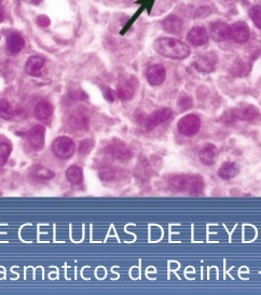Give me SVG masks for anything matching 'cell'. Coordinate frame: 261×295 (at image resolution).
<instances>
[{
	"mask_svg": "<svg viewBox=\"0 0 261 295\" xmlns=\"http://www.w3.org/2000/svg\"><path fill=\"white\" fill-rule=\"evenodd\" d=\"M155 50L162 56L174 60H184L190 55V48L174 38H159L155 42Z\"/></svg>",
	"mask_w": 261,
	"mask_h": 295,
	"instance_id": "6da1fadb",
	"label": "cell"
},
{
	"mask_svg": "<svg viewBox=\"0 0 261 295\" xmlns=\"http://www.w3.org/2000/svg\"><path fill=\"white\" fill-rule=\"evenodd\" d=\"M259 115V111L256 109L255 106L251 105H246L241 106L238 109L231 110L223 115L222 119L226 122H233L235 120H246V121H251L256 119Z\"/></svg>",
	"mask_w": 261,
	"mask_h": 295,
	"instance_id": "7a4b0ae2",
	"label": "cell"
},
{
	"mask_svg": "<svg viewBox=\"0 0 261 295\" xmlns=\"http://www.w3.org/2000/svg\"><path fill=\"white\" fill-rule=\"evenodd\" d=\"M53 153L61 158V159H70L75 154V143L67 136H60L57 138L52 145Z\"/></svg>",
	"mask_w": 261,
	"mask_h": 295,
	"instance_id": "3957f363",
	"label": "cell"
},
{
	"mask_svg": "<svg viewBox=\"0 0 261 295\" xmlns=\"http://www.w3.org/2000/svg\"><path fill=\"white\" fill-rule=\"evenodd\" d=\"M106 154L120 161H127L133 157L132 150L128 148L126 144L119 140H113L109 145L106 147Z\"/></svg>",
	"mask_w": 261,
	"mask_h": 295,
	"instance_id": "277c9868",
	"label": "cell"
},
{
	"mask_svg": "<svg viewBox=\"0 0 261 295\" xmlns=\"http://www.w3.org/2000/svg\"><path fill=\"white\" fill-rule=\"evenodd\" d=\"M201 120L195 115H187L178 121V131L186 136H191L197 134L200 130Z\"/></svg>",
	"mask_w": 261,
	"mask_h": 295,
	"instance_id": "5b68a950",
	"label": "cell"
},
{
	"mask_svg": "<svg viewBox=\"0 0 261 295\" xmlns=\"http://www.w3.org/2000/svg\"><path fill=\"white\" fill-rule=\"evenodd\" d=\"M173 116V112L170 109H161L152 113L145 120V127L147 130H152L159 125L163 124V122L168 121Z\"/></svg>",
	"mask_w": 261,
	"mask_h": 295,
	"instance_id": "8992f818",
	"label": "cell"
},
{
	"mask_svg": "<svg viewBox=\"0 0 261 295\" xmlns=\"http://www.w3.org/2000/svg\"><path fill=\"white\" fill-rule=\"evenodd\" d=\"M217 55L213 52H208L195 61L194 67L198 71L201 73H209V71H213L216 67L217 64Z\"/></svg>",
	"mask_w": 261,
	"mask_h": 295,
	"instance_id": "52a82bcc",
	"label": "cell"
},
{
	"mask_svg": "<svg viewBox=\"0 0 261 295\" xmlns=\"http://www.w3.org/2000/svg\"><path fill=\"white\" fill-rule=\"evenodd\" d=\"M249 28L243 22H238L230 27L229 37L237 44H244L249 38Z\"/></svg>",
	"mask_w": 261,
	"mask_h": 295,
	"instance_id": "ba28073f",
	"label": "cell"
},
{
	"mask_svg": "<svg viewBox=\"0 0 261 295\" xmlns=\"http://www.w3.org/2000/svg\"><path fill=\"white\" fill-rule=\"evenodd\" d=\"M146 77L148 82L156 87V85H160L164 82L166 70L160 64H156V65H152L147 69Z\"/></svg>",
	"mask_w": 261,
	"mask_h": 295,
	"instance_id": "9c48e42d",
	"label": "cell"
},
{
	"mask_svg": "<svg viewBox=\"0 0 261 295\" xmlns=\"http://www.w3.org/2000/svg\"><path fill=\"white\" fill-rule=\"evenodd\" d=\"M45 64H46V61L42 56L40 55L31 56L30 59L27 60L26 65H25L26 73L30 76L38 77L42 74V70L43 68H45Z\"/></svg>",
	"mask_w": 261,
	"mask_h": 295,
	"instance_id": "30bf717a",
	"label": "cell"
},
{
	"mask_svg": "<svg viewBox=\"0 0 261 295\" xmlns=\"http://www.w3.org/2000/svg\"><path fill=\"white\" fill-rule=\"evenodd\" d=\"M25 46V40L22 36L18 33H11L9 34L8 38H7V52L10 55L18 54L22 51V49Z\"/></svg>",
	"mask_w": 261,
	"mask_h": 295,
	"instance_id": "8fae6325",
	"label": "cell"
},
{
	"mask_svg": "<svg viewBox=\"0 0 261 295\" xmlns=\"http://www.w3.org/2000/svg\"><path fill=\"white\" fill-rule=\"evenodd\" d=\"M45 128L42 126H35L33 127L30 131L27 133V139L30 141L31 145L34 148H42L45 145Z\"/></svg>",
	"mask_w": 261,
	"mask_h": 295,
	"instance_id": "7c38bea8",
	"label": "cell"
},
{
	"mask_svg": "<svg viewBox=\"0 0 261 295\" xmlns=\"http://www.w3.org/2000/svg\"><path fill=\"white\" fill-rule=\"evenodd\" d=\"M200 159L206 165H213L218 158V149L213 144H207L200 150Z\"/></svg>",
	"mask_w": 261,
	"mask_h": 295,
	"instance_id": "4fadbf2b",
	"label": "cell"
},
{
	"mask_svg": "<svg viewBox=\"0 0 261 295\" xmlns=\"http://www.w3.org/2000/svg\"><path fill=\"white\" fill-rule=\"evenodd\" d=\"M188 40L195 47H201L208 41V34L203 27H194L188 34Z\"/></svg>",
	"mask_w": 261,
	"mask_h": 295,
	"instance_id": "5bb4252c",
	"label": "cell"
},
{
	"mask_svg": "<svg viewBox=\"0 0 261 295\" xmlns=\"http://www.w3.org/2000/svg\"><path fill=\"white\" fill-rule=\"evenodd\" d=\"M230 27L222 22L213 23L211 26V37L215 41H224L229 38Z\"/></svg>",
	"mask_w": 261,
	"mask_h": 295,
	"instance_id": "9a60e30c",
	"label": "cell"
},
{
	"mask_svg": "<svg viewBox=\"0 0 261 295\" xmlns=\"http://www.w3.org/2000/svg\"><path fill=\"white\" fill-rule=\"evenodd\" d=\"M68 122L72 129H77V130H84V129H88L89 118L82 112H75L70 115Z\"/></svg>",
	"mask_w": 261,
	"mask_h": 295,
	"instance_id": "2e32d148",
	"label": "cell"
},
{
	"mask_svg": "<svg viewBox=\"0 0 261 295\" xmlns=\"http://www.w3.org/2000/svg\"><path fill=\"white\" fill-rule=\"evenodd\" d=\"M238 172H240V168H238L237 163L233 161H228L221 165L220 169L218 170V175L222 179H231L235 177L238 174Z\"/></svg>",
	"mask_w": 261,
	"mask_h": 295,
	"instance_id": "e0dca14e",
	"label": "cell"
},
{
	"mask_svg": "<svg viewBox=\"0 0 261 295\" xmlns=\"http://www.w3.org/2000/svg\"><path fill=\"white\" fill-rule=\"evenodd\" d=\"M190 176L188 175H175L172 176L169 181V185L174 191H184L188 189Z\"/></svg>",
	"mask_w": 261,
	"mask_h": 295,
	"instance_id": "ac0fdd59",
	"label": "cell"
},
{
	"mask_svg": "<svg viewBox=\"0 0 261 295\" xmlns=\"http://www.w3.org/2000/svg\"><path fill=\"white\" fill-rule=\"evenodd\" d=\"M162 26L168 33L179 34L183 30V22L177 17H169L163 21Z\"/></svg>",
	"mask_w": 261,
	"mask_h": 295,
	"instance_id": "d6986e66",
	"label": "cell"
},
{
	"mask_svg": "<svg viewBox=\"0 0 261 295\" xmlns=\"http://www.w3.org/2000/svg\"><path fill=\"white\" fill-rule=\"evenodd\" d=\"M53 107L49 102H39L36 105L34 113L35 116L39 120H46L48 119L51 115H52Z\"/></svg>",
	"mask_w": 261,
	"mask_h": 295,
	"instance_id": "ffe728a7",
	"label": "cell"
},
{
	"mask_svg": "<svg viewBox=\"0 0 261 295\" xmlns=\"http://www.w3.org/2000/svg\"><path fill=\"white\" fill-rule=\"evenodd\" d=\"M134 85L129 81H122L117 89V96L121 101H128L134 95Z\"/></svg>",
	"mask_w": 261,
	"mask_h": 295,
	"instance_id": "44dd1931",
	"label": "cell"
},
{
	"mask_svg": "<svg viewBox=\"0 0 261 295\" xmlns=\"http://www.w3.org/2000/svg\"><path fill=\"white\" fill-rule=\"evenodd\" d=\"M66 177L70 184H74V185L80 184L83 179L82 170L79 167H77V165H71V167H69L66 171Z\"/></svg>",
	"mask_w": 261,
	"mask_h": 295,
	"instance_id": "7402d4cb",
	"label": "cell"
},
{
	"mask_svg": "<svg viewBox=\"0 0 261 295\" xmlns=\"http://www.w3.org/2000/svg\"><path fill=\"white\" fill-rule=\"evenodd\" d=\"M203 187H204V181L201 176H190L189 186H188V190L190 193L193 195H197L203 190Z\"/></svg>",
	"mask_w": 261,
	"mask_h": 295,
	"instance_id": "603a6c76",
	"label": "cell"
},
{
	"mask_svg": "<svg viewBox=\"0 0 261 295\" xmlns=\"http://www.w3.org/2000/svg\"><path fill=\"white\" fill-rule=\"evenodd\" d=\"M14 116V111L8 101L0 100V117L5 120H10Z\"/></svg>",
	"mask_w": 261,
	"mask_h": 295,
	"instance_id": "cb8c5ba5",
	"label": "cell"
},
{
	"mask_svg": "<svg viewBox=\"0 0 261 295\" xmlns=\"http://www.w3.org/2000/svg\"><path fill=\"white\" fill-rule=\"evenodd\" d=\"M34 175L38 179H41V181H49V179H52L55 176L53 171H51L48 168L41 167V165H37L34 169Z\"/></svg>",
	"mask_w": 261,
	"mask_h": 295,
	"instance_id": "d4e9b609",
	"label": "cell"
},
{
	"mask_svg": "<svg viewBox=\"0 0 261 295\" xmlns=\"http://www.w3.org/2000/svg\"><path fill=\"white\" fill-rule=\"evenodd\" d=\"M11 154V146L7 143H0V165H5Z\"/></svg>",
	"mask_w": 261,
	"mask_h": 295,
	"instance_id": "484cf974",
	"label": "cell"
},
{
	"mask_svg": "<svg viewBox=\"0 0 261 295\" xmlns=\"http://www.w3.org/2000/svg\"><path fill=\"white\" fill-rule=\"evenodd\" d=\"M94 141L92 139H86L81 142L80 145H79V154L81 155H88L92 152L94 147Z\"/></svg>",
	"mask_w": 261,
	"mask_h": 295,
	"instance_id": "4316f807",
	"label": "cell"
},
{
	"mask_svg": "<svg viewBox=\"0 0 261 295\" xmlns=\"http://www.w3.org/2000/svg\"><path fill=\"white\" fill-rule=\"evenodd\" d=\"M250 70V66L246 65V63H235L233 68H232V73H233L235 76H245L247 75L248 71Z\"/></svg>",
	"mask_w": 261,
	"mask_h": 295,
	"instance_id": "83f0119b",
	"label": "cell"
},
{
	"mask_svg": "<svg viewBox=\"0 0 261 295\" xmlns=\"http://www.w3.org/2000/svg\"><path fill=\"white\" fill-rule=\"evenodd\" d=\"M249 14H250V18L252 20V22L255 23V25L257 27L261 28V6L252 7Z\"/></svg>",
	"mask_w": 261,
	"mask_h": 295,
	"instance_id": "f1b7e54d",
	"label": "cell"
},
{
	"mask_svg": "<svg viewBox=\"0 0 261 295\" xmlns=\"http://www.w3.org/2000/svg\"><path fill=\"white\" fill-rule=\"evenodd\" d=\"M115 175H117V171L110 168H105L99 171V177L104 179V181H111V179L115 177Z\"/></svg>",
	"mask_w": 261,
	"mask_h": 295,
	"instance_id": "f546056e",
	"label": "cell"
},
{
	"mask_svg": "<svg viewBox=\"0 0 261 295\" xmlns=\"http://www.w3.org/2000/svg\"><path fill=\"white\" fill-rule=\"evenodd\" d=\"M37 22H38V24H39L40 26H42V27H47V26L50 25V20H49L47 17H45V16L39 17Z\"/></svg>",
	"mask_w": 261,
	"mask_h": 295,
	"instance_id": "4dcf8cb0",
	"label": "cell"
},
{
	"mask_svg": "<svg viewBox=\"0 0 261 295\" xmlns=\"http://www.w3.org/2000/svg\"><path fill=\"white\" fill-rule=\"evenodd\" d=\"M105 97L109 101V102H113L114 101V95H113V92L111 90L108 89L106 92H105Z\"/></svg>",
	"mask_w": 261,
	"mask_h": 295,
	"instance_id": "1f68e13d",
	"label": "cell"
},
{
	"mask_svg": "<svg viewBox=\"0 0 261 295\" xmlns=\"http://www.w3.org/2000/svg\"><path fill=\"white\" fill-rule=\"evenodd\" d=\"M6 18V12H5V9L3 8V7H0V23L3 22V21L5 20Z\"/></svg>",
	"mask_w": 261,
	"mask_h": 295,
	"instance_id": "d6a6232c",
	"label": "cell"
},
{
	"mask_svg": "<svg viewBox=\"0 0 261 295\" xmlns=\"http://www.w3.org/2000/svg\"><path fill=\"white\" fill-rule=\"evenodd\" d=\"M25 2L32 5H39L41 3V0H25Z\"/></svg>",
	"mask_w": 261,
	"mask_h": 295,
	"instance_id": "836d02e7",
	"label": "cell"
},
{
	"mask_svg": "<svg viewBox=\"0 0 261 295\" xmlns=\"http://www.w3.org/2000/svg\"><path fill=\"white\" fill-rule=\"evenodd\" d=\"M2 2H3V0H0V3H2Z\"/></svg>",
	"mask_w": 261,
	"mask_h": 295,
	"instance_id": "e575fe53",
	"label": "cell"
}]
</instances>
